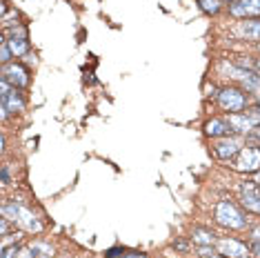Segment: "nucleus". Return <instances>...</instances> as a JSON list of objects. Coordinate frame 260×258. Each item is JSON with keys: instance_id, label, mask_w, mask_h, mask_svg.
<instances>
[{"instance_id": "obj_1", "label": "nucleus", "mask_w": 260, "mask_h": 258, "mask_svg": "<svg viewBox=\"0 0 260 258\" xmlns=\"http://www.w3.org/2000/svg\"><path fill=\"white\" fill-rule=\"evenodd\" d=\"M3 218L14 220L16 225H18L20 230H25V232H40V230H43V222L34 216V212H29V209L20 201L5 203L3 205Z\"/></svg>"}, {"instance_id": "obj_2", "label": "nucleus", "mask_w": 260, "mask_h": 258, "mask_svg": "<svg viewBox=\"0 0 260 258\" xmlns=\"http://www.w3.org/2000/svg\"><path fill=\"white\" fill-rule=\"evenodd\" d=\"M216 222L227 230H245L247 227V218L242 216V212L229 201H220L216 205Z\"/></svg>"}, {"instance_id": "obj_3", "label": "nucleus", "mask_w": 260, "mask_h": 258, "mask_svg": "<svg viewBox=\"0 0 260 258\" xmlns=\"http://www.w3.org/2000/svg\"><path fill=\"white\" fill-rule=\"evenodd\" d=\"M234 169L242 174H258L260 172V147L247 145L234 158Z\"/></svg>"}, {"instance_id": "obj_4", "label": "nucleus", "mask_w": 260, "mask_h": 258, "mask_svg": "<svg viewBox=\"0 0 260 258\" xmlns=\"http://www.w3.org/2000/svg\"><path fill=\"white\" fill-rule=\"evenodd\" d=\"M218 105L229 114H240L247 107V96L245 91L236 89V87H224L218 91Z\"/></svg>"}, {"instance_id": "obj_5", "label": "nucleus", "mask_w": 260, "mask_h": 258, "mask_svg": "<svg viewBox=\"0 0 260 258\" xmlns=\"http://www.w3.org/2000/svg\"><path fill=\"white\" fill-rule=\"evenodd\" d=\"M216 251L224 258H247L251 247H247L245 243L234 240V238H220V240H216Z\"/></svg>"}, {"instance_id": "obj_6", "label": "nucleus", "mask_w": 260, "mask_h": 258, "mask_svg": "<svg viewBox=\"0 0 260 258\" xmlns=\"http://www.w3.org/2000/svg\"><path fill=\"white\" fill-rule=\"evenodd\" d=\"M3 80H7L11 87L22 89V87L29 85V72H27V67H22V64H18V62L3 64Z\"/></svg>"}, {"instance_id": "obj_7", "label": "nucleus", "mask_w": 260, "mask_h": 258, "mask_svg": "<svg viewBox=\"0 0 260 258\" xmlns=\"http://www.w3.org/2000/svg\"><path fill=\"white\" fill-rule=\"evenodd\" d=\"M229 14L236 18H260V0H236L229 5Z\"/></svg>"}, {"instance_id": "obj_8", "label": "nucleus", "mask_w": 260, "mask_h": 258, "mask_svg": "<svg viewBox=\"0 0 260 258\" xmlns=\"http://www.w3.org/2000/svg\"><path fill=\"white\" fill-rule=\"evenodd\" d=\"M242 191V205H245L249 212L260 214V185L253 180V183H245L240 187Z\"/></svg>"}, {"instance_id": "obj_9", "label": "nucleus", "mask_w": 260, "mask_h": 258, "mask_svg": "<svg viewBox=\"0 0 260 258\" xmlns=\"http://www.w3.org/2000/svg\"><path fill=\"white\" fill-rule=\"evenodd\" d=\"M242 147H240V143L238 140H234V138H220L216 143V156L220 158V160H232V158H236V154H238Z\"/></svg>"}, {"instance_id": "obj_10", "label": "nucleus", "mask_w": 260, "mask_h": 258, "mask_svg": "<svg viewBox=\"0 0 260 258\" xmlns=\"http://www.w3.org/2000/svg\"><path fill=\"white\" fill-rule=\"evenodd\" d=\"M227 122H229V127H232L234 132H238V134H251L253 129H256L253 120L247 114H229Z\"/></svg>"}, {"instance_id": "obj_11", "label": "nucleus", "mask_w": 260, "mask_h": 258, "mask_svg": "<svg viewBox=\"0 0 260 258\" xmlns=\"http://www.w3.org/2000/svg\"><path fill=\"white\" fill-rule=\"evenodd\" d=\"M205 132H207V136H211V138H224L229 132H232V127H229V122L222 120V118H211L205 125Z\"/></svg>"}, {"instance_id": "obj_12", "label": "nucleus", "mask_w": 260, "mask_h": 258, "mask_svg": "<svg viewBox=\"0 0 260 258\" xmlns=\"http://www.w3.org/2000/svg\"><path fill=\"white\" fill-rule=\"evenodd\" d=\"M236 31H238L242 38H247V40H260V20L253 18V20L240 22Z\"/></svg>"}, {"instance_id": "obj_13", "label": "nucleus", "mask_w": 260, "mask_h": 258, "mask_svg": "<svg viewBox=\"0 0 260 258\" xmlns=\"http://www.w3.org/2000/svg\"><path fill=\"white\" fill-rule=\"evenodd\" d=\"M7 43H9V47H11V51H14L16 58L29 54V40H27V36H9Z\"/></svg>"}, {"instance_id": "obj_14", "label": "nucleus", "mask_w": 260, "mask_h": 258, "mask_svg": "<svg viewBox=\"0 0 260 258\" xmlns=\"http://www.w3.org/2000/svg\"><path fill=\"white\" fill-rule=\"evenodd\" d=\"M191 238L196 245H214L216 243V234L209 230H203V227H193Z\"/></svg>"}, {"instance_id": "obj_15", "label": "nucleus", "mask_w": 260, "mask_h": 258, "mask_svg": "<svg viewBox=\"0 0 260 258\" xmlns=\"http://www.w3.org/2000/svg\"><path fill=\"white\" fill-rule=\"evenodd\" d=\"M242 85H245L247 91L256 93V96H260V76L256 72H247V76L242 78Z\"/></svg>"}, {"instance_id": "obj_16", "label": "nucleus", "mask_w": 260, "mask_h": 258, "mask_svg": "<svg viewBox=\"0 0 260 258\" xmlns=\"http://www.w3.org/2000/svg\"><path fill=\"white\" fill-rule=\"evenodd\" d=\"M198 5H200V9L205 11V14H209V16H216L218 11H220V0H198Z\"/></svg>"}, {"instance_id": "obj_17", "label": "nucleus", "mask_w": 260, "mask_h": 258, "mask_svg": "<svg viewBox=\"0 0 260 258\" xmlns=\"http://www.w3.org/2000/svg\"><path fill=\"white\" fill-rule=\"evenodd\" d=\"M29 247L36 251L38 258H54V247H49L47 243H34V245H29Z\"/></svg>"}, {"instance_id": "obj_18", "label": "nucleus", "mask_w": 260, "mask_h": 258, "mask_svg": "<svg viewBox=\"0 0 260 258\" xmlns=\"http://www.w3.org/2000/svg\"><path fill=\"white\" fill-rule=\"evenodd\" d=\"M11 56H14V51H11L7 38H3V43H0V62H3V64H9V62H11Z\"/></svg>"}, {"instance_id": "obj_19", "label": "nucleus", "mask_w": 260, "mask_h": 258, "mask_svg": "<svg viewBox=\"0 0 260 258\" xmlns=\"http://www.w3.org/2000/svg\"><path fill=\"white\" fill-rule=\"evenodd\" d=\"M18 251H20V247H18V245H5V247H3V258H16V256H18Z\"/></svg>"}, {"instance_id": "obj_20", "label": "nucleus", "mask_w": 260, "mask_h": 258, "mask_svg": "<svg viewBox=\"0 0 260 258\" xmlns=\"http://www.w3.org/2000/svg\"><path fill=\"white\" fill-rule=\"evenodd\" d=\"M198 254L203 256V258H209V256L218 254V251L214 249V245H198Z\"/></svg>"}, {"instance_id": "obj_21", "label": "nucleus", "mask_w": 260, "mask_h": 258, "mask_svg": "<svg viewBox=\"0 0 260 258\" xmlns=\"http://www.w3.org/2000/svg\"><path fill=\"white\" fill-rule=\"evenodd\" d=\"M122 256H125V249L122 247H111L105 251V258H122Z\"/></svg>"}, {"instance_id": "obj_22", "label": "nucleus", "mask_w": 260, "mask_h": 258, "mask_svg": "<svg viewBox=\"0 0 260 258\" xmlns=\"http://www.w3.org/2000/svg\"><path fill=\"white\" fill-rule=\"evenodd\" d=\"M247 116H249V118L253 120V125H260V105H256V107H251V109H249V114H247Z\"/></svg>"}, {"instance_id": "obj_23", "label": "nucleus", "mask_w": 260, "mask_h": 258, "mask_svg": "<svg viewBox=\"0 0 260 258\" xmlns=\"http://www.w3.org/2000/svg\"><path fill=\"white\" fill-rule=\"evenodd\" d=\"M16 258H38V256H36V251H34L31 247H25V249L18 251V256Z\"/></svg>"}, {"instance_id": "obj_24", "label": "nucleus", "mask_w": 260, "mask_h": 258, "mask_svg": "<svg viewBox=\"0 0 260 258\" xmlns=\"http://www.w3.org/2000/svg\"><path fill=\"white\" fill-rule=\"evenodd\" d=\"M0 232H3V236H7V232H9V218L0 220Z\"/></svg>"}, {"instance_id": "obj_25", "label": "nucleus", "mask_w": 260, "mask_h": 258, "mask_svg": "<svg viewBox=\"0 0 260 258\" xmlns=\"http://www.w3.org/2000/svg\"><path fill=\"white\" fill-rule=\"evenodd\" d=\"M9 180H11V176H9V167H7V165H3V183H5V185H9Z\"/></svg>"}, {"instance_id": "obj_26", "label": "nucleus", "mask_w": 260, "mask_h": 258, "mask_svg": "<svg viewBox=\"0 0 260 258\" xmlns=\"http://www.w3.org/2000/svg\"><path fill=\"white\" fill-rule=\"evenodd\" d=\"M174 247H176V249H180V251H187V249H189V245L185 243V240H176Z\"/></svg>"}, {"instance_id": "obj_27", "label": "nucleus", "mask_w": 260, "mask_h": 258, "mask_svg": "<svg viewBox=\"0 0 260 258\" xmlns=\"http://www.w3.org/2000/svg\"><path fill=\"white\" fill-rule=\"evenodd\" d=\"M251 251H253V256H256V258H260V240L251 245Z\"/></svg>"}, {"instance_id": "obj_28", "label": "nucleus", "mask_w": 260, "mask_h": 258, "mask_svg": "<svg viewBox=\"0 0 260 258\" xmlns=\"http://www.w3.org/2000/svg\"><path fill=\"white\" fill-rule=\"evenodd\" d=\"M122 258H147L145 254H138V251H129V254H125Z\"/></svg>"}, {"instance_id": "obj_29", "label": "nucleus", "mask_w": 260, "mask_h": 258, "mask_svg": "<svg viewBox=\"0 0 260 258\" xmlns=\"http://www.w3.org/2000/svg\"><path fill=\"white\" fill-rule=\"evenodd\" d=\"M251 138H253V140H258V143H260V125H258V127L251 132ZM258 147H260V145H258Z\"/></svg>"}, {"instance_id": "obj_30", "label": "nucleus", "mask_w": 260, "mask_h": 258, "mask_svg": "<svg viewBox=\"0 0 260 258\" xmlns=\"http://www.w3.org/2000/svg\"><path fill=\"white\" fill-rule=\"evenodd\" d=\"M27 62H29V64H36L38 60H36V56H31V54H27Z\"/></svg>"}, {"instance_id": "obj_31", "label": "nucleus", "mask_w": 260, "mask_h": 258, "mask_svg": "<svg viewBox=\"0 0 260 258\" xmlns=\"http://www.w3.org/2000/svg\"><path fill=\"white\" fill-rule=\"evenodd\" d=\"M253 238H256V240H260V230H256V232H253Z\"/></svg>"}, {"instance_id": "obj_32", "label": "nucleus", "mask_w": 260, "mask_h": 258, "mask_svg": "<svg viewBox=\"0 0 260 258\" xmlns=\"http://www.w3.org/2000/svg\"><path fill=\"white\" fill-rule=\"evenodd\" d=\"M256 183H258V185H260V172H258V174H256Z\"/></svg>"}, {"instance_id": "obj_33", "label": "nucleus", "mask_w": 260, "mask_h": 258, "mask_svg": "<svg viewBox=\"0 0 260 258\" xmlns=\"http://www.w3.org/2000/svg\"><path fill=\"white\" fill-rule=\"evenodd\" d=\"M209 258H224V256H220V254H214V256H209Z\"/></svg>"}, {"instance_id": "obj_34", "label": "nucleus", "mask_w": 260, "mask_h": 258, "mask_svg": "<svg viewBox=\"0 0 260 258\" xmlns=\"http://www.w3.org/2000/svg\"><path fill=\"white\" fill-rule=\"evenodd\" d=\"M256 67H258V69H260V58H258V62H256Z\"/></svg>"}, {"instance_id": "obj_35", "label": "nucleus", "mask_w": 260, "mask_h": 258, "mask_svg": "<svg viewBox=\"0 0 260 258\" xmlns=\"http://www.w3.org/2000/svg\"><path fill=\"white\" fill-rule=\"evenodd\" d=\"M258 105H260V96H258Z\"/></svg>"}, {"instance_id": "obj_36", "label": "nucleus", "mask_w": 260, "mask_h": 258, "mask_svg": "<svg viewBox=\"0 0 260 258\" xmlns=\"http://www.w3.org/2000/svg\"><path fill=\"white\" fill-rule=\"evenodd\" d=\"M229 3H236V0H229Z\"/></svg>"}]
</instances>
